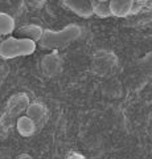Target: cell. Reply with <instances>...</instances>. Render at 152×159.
<instances>
[{
    "mask_svg": "<svg viewBox=\"0 0 152 159\" xmlns=\"http://www.w3.org/2000/svg\"><path fill=\"white\" fill-rule=\"evenodd\" d=\"M36 41L28 37H8L0 44V56L3 58H15L28 56L35 52Z\"/></svg>",
    "mask_w": 152,
    "mask_h": 159,
    "instance_id": "6da1fadb",
    "label": "cell"
},
{
    "mask_svg": "<svg viewBox=\"0 0 152 159\" xmlns=\"http://www.w3.org/2000/svg\"><path fill=\"white\" fill-rule=\"evenodd\" d=\"M81 34V29L77 25H67L62 31L53 32V31H44V34L40 40L41 47L44 48H61L66 44L72 43L73 40L78 39Z\"/></svg>",
    "mask_w": 152,
    "mask_h": 159,
    "instance_id": "7a4b0ae2",
    "label": "cell"
},
{
    "mask_svg": "<svg viewBox=\"0 0 152 159\" xmlns=\"http://www.w3.org/2000/svg\"><path fill=\"white\" fill-rule=\"evenodd\" d=\"M62 3L67 9H70L80 17L87 19L94 15L90 0H62Z\"/></svg>",
    "mask_w": 152,
    "mask_h": 159,
    "instance_id": "3957f363",
    "label": "cell"
},
{
    "mask_svg": "<svg viewBox=\"0 0 152 159\" xmlns=\"http://www.w3.org/2000/svg\"><path fill=\"white\" fill-rule=\"evenodd\" d=\"M112 16L124 17L132 13L135 6V0H110L109 2Z\"/></svg>",
    "mask_w": 152,
    "mask_h": 159,
    "instance_id": "277c9868",
    "label": "cell"
},
{
    "mask_svg": "<svg viewBox=\"0 0 152 159\" xmlns=\"http://www.w3.org/2000/svg\"><path fill=\"white\" fill-rule=\"evenodd\" d=\"M17 33L21 34V36H24V37L32 39L33 41H40L41 37H42V34H44V31L41 29V27L31 24V25H25V27L20 28L17 31Z\"/></svg>",
    "mask_w": 152,
    "mask_h": 159,
    "instance_id": "5b68a950",
    "label": "cell"
},
{
    "mask_svg": "<svg viewBox=\"0 0 152 159\" xmlns=\"http://www.w3.org/2000/svg\"><path fill=\"white\" fill-rule=\"evenodd\" d=\"M90 2H91L93 12H94V15H97V16H99V17L112 16L109 2H101V0H90Z\"/></svg>",
    "mask_w": 152,
    "mask_h": 159,
    "instance_id": "8992f818",
    "label": "cell"
},
{
    "mask_svg": "<svg viewBox=\"0 0 152 159\" xmlns=\"http://www.w3.org/2000/svg\"><path fill=\"white\" fill-rule=\"evenodd\" d=\"M15 31V20L8 13H0V34H9Z\"/></svg>",
    "mask_w": 152,
    "mask_h": 159,
    "instance_id": "52a82bcc",
    "label": "cell"
},
{
    "mask_svg": "<svg viewBox=\"0 0 152 159\" xmlns=\"http://www.w3.org/2000/svg\"><path fill=\"white\" fill-rule=\"evenodd\" d=\"M17 130L24 137L32 135L33 131H35V125H33L32 119H29L28 117L20 118L19 119V122H17Z\"/></svg>",
    "mask_w": 152,
    "mask_h": 159,
    "instance_id": "ba28073f",
    "label": "cell"
},
{
    "mask_svg": "<svg viewBox=\"0 0 152 159\" xmlns=\"http://www.w3.org/2000/svg\"><path fill=\"white\" fill-rule=\"evenodd\" d=\"M145 2H147V0H135V3H139V4H143Z\"/></svg>",
    "mask_w": 152,
    "mask_h": 159,
    "instance_id": "9c48e42d",
    "label": "cell"
},
{
    "mask_svg": "<svg viewBox=\"0 0 152 159\" xmlns=\"http://www.w3.org/2000/svg\"><path fill=\"white\" fill-rule=\"evenodd\" d=\"M101 2H110V0H101Z\"/></svg>",
    "mask_w": 152,
    "mask_h": 159,
    "instance_id": "30bf717a",
    "label": "cell"
}]
</instances>
